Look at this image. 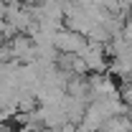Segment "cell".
I'll return each instance as SVG.
<instances>
[{
  "mask_svg": "<svg viewBox=\"0 0 132 132\" xmlns=\"http://www.w3.org/2000/svg\"><path fill=\"white\" fill-rule=\"evenodd\" d=\"M119 8H122V13H130L132 10V0H119Z\"/></svg>",
  "mask_w": 132,
  "mask_h": 132,
  "instance_id": "cell-4",
  "label": "cell"
},
{
  "mask_svg": "<svg viewBox=\"0 0 132 132\" xmlns=\"http://www.w3.org/2000/svg\"><path fill=\"white\" fill-rule=\"evenodd\" d=\"M76 56L86 64V71H89V74H107V69H109V61H107L104 46H99V43L86 41V46H84Z\"/></svg>",
  "mask_w": 132,
  "mask_h": 132,
  "instance_id": "cell-1",
  "label": "cell"
},
{
  "mask_svg": "<svg viewBox=\"0 0 132 132\" xmlns=\"http://www.w3.org/2000/svg\"><path fill=\"white\" fill-rule=\"evenodd\" d=\"M84 46H86V38L74 33V31H69V28H61L53 36V48L59 53H79Z\"/></svg>",
  "mask_w": 132,
  "mask_h": 132,
  "instance_id": "cell-2",
  "label": "cell"
},
{
  "mask_svg": "<svg viewBox=\"0 0 132 132\" xmlns=\"http://www.w3.org/2000/svg\"><path fill=\"white\" fill-rule=\"evenodd\" d=\"M122 38L132 46V10H130V15L125 18V26H122Z\"/></svg>",
  "mask_w": 132,
  "mask_h": 132,
  "instance_id": "cell-3",
  "label": "cell"
}]
</instances>
